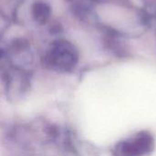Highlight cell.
<instances>
[{
  "label": "cell",
  "instance_id": "6da1fadb",
  "mask_svg": "<svg viewBox=\"0 0 156 156\" xmlns=\"http://www.w3.org/2000/svg\"><path fill=\"white\" fill-rule=\"evenodd\" d=\"M154 149V137L148 132H141L116 144L115 156H144Z\"/></svg>",
  "mask_w": 156,
  "mask_h": 156
}]
</instances>
